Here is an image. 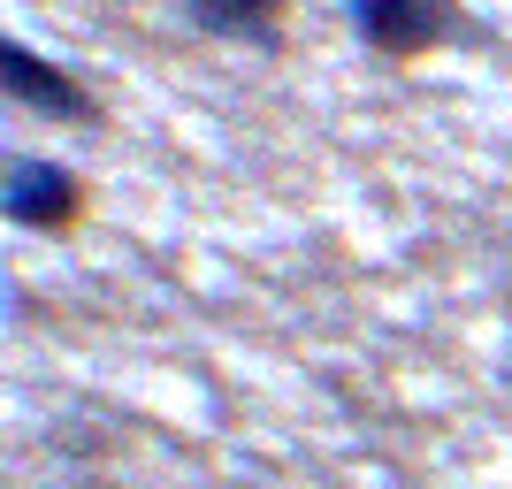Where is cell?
Returning a JSON list of instances; mask_svg holds the SVG:
<instances>
[{
    "label": "cell",
    "instance_id": "6da1fadb",
    "mask_svg": "<svg viewBox=\"0 0 512 489\" xmlns=\"http://www.w3.org/2000/svg\"><path fill=\"white\" fill-rule=\"evenodd\" d=\"M85 207V184L62 161H39V153H8L0 161V214L16 230H69Z\"/></svg>",
    "mask_w": 512,
    "mask_h": 489
},
{
    "label": "cell",
    "instance_id": "7a4b0ae2",
    "mask_svg": "<svg viewBox=\"0 0 512 489\" xmlns=\"http://www.w3.org/2000/svg\"><path fill=\"white\" fill-rule=\"evenodd\" d=\"M0 92L16 107H31V115H46V123H92L100 107H92V92L69 77V69H54V62H39L23 39H8L0 46Z\"/></svg>",
    "mask_w": 512,
    "mask_h": 489
},
{
    "label": "cell",
    "instance_id": "3957f363",
    "mask_svg": "<svg viewBox=\"0 0 512 489\" xmlns=\"http://www.w3.org/2000/svg\"><path fill=\"white\" fill-rule=\"evenodd\" d=\"M352 31L390 62H413L451 31V0H352Z\"/></svg>",
    "mask_w": 512,
    "mask_h": 489
},
{
    "label": "cell",
    "instance_id": "277c9868",
    "mask_svg": "<svg viewBox=\"0 0 512 489\" xmlns=\"http://www.w3.org/2000/svg\"><path fill=\"white\" fill-rule=\"evenodd\" d=\"M184 16H192L207 39H245V46L283 39V0H184Z\"/></svg>",
    "mask_w": 512,
    "mask_h": 489
}]
</instances>
